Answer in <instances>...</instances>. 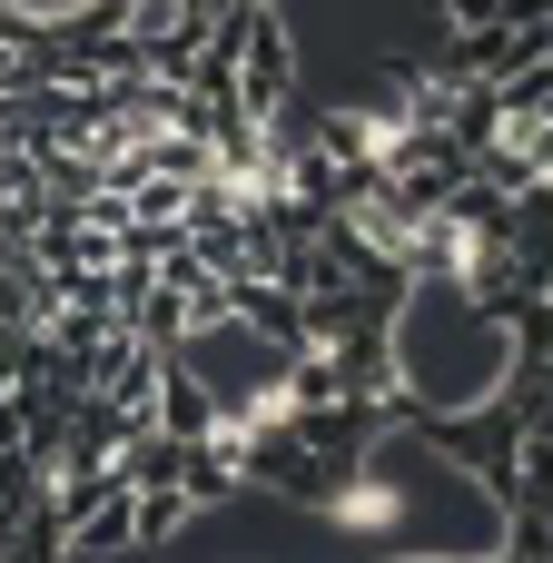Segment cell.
Returning a JSON list of instances; mask_svg holds the SVG:
<instances>
[]
</instances>
